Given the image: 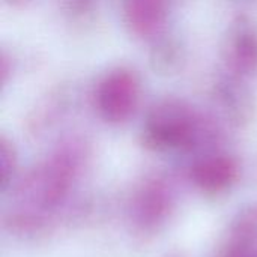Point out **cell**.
Masks as SVG:
<instances>
[{
	"mask_svg": "<svg viewBox=\"0 0 257 257\" xmlns=\"http://www.w3.org/2000/svg\"><path fill=\"white\" fill-rule=\"evenodd\" d=\"M9 3H14V5H24V3H27L29 0H8Z\"/></svg>",
	"mask_w": 257,
	"mask_h": 257,
	"instance_id": "obj_11",
	"label": "cell"
},
{
	"mask_svg": "<svg viewBox=\"0 0 257 257\" xmlns=\"http://www.w3.org/2000/svg\"><path fill=\"white\" fill-rule=\"evenodd\" d=\"M123 18L130 30L140 38L157 36L167 18V0H122Z\"/></svg>",
	"mask_w": 257,
	"mask_h": 257,
	"instance_id": "obj_6",
	"label": "cell"
},
{
	"mask_svg": "<svg viewBox=\"0 0 257 257\" xmlns=\"http://www.w3.org/2000/svg\"><path fill=\"white\" fill-rule=\"evenodd\" d=\"M167 257H181V256H178V254H169Z\"/></svg>",
	"mask_w": 257,
	"mask_h": 257,
	"instance_id": "obj_12",
	"label": "cell"
},
{
	"mask_svg": "<svg viewBox=\"0 0 257 257\" xmlns=\"http://www.w3.org/2000/svg\"><path fill=\"white\" fill-rule=\"evenodd\" d=\"M143 134L146 145L155 151H191L202 145L206 128L190 105L170 99L149 111Z\"/></svg>",
	"mask_w": 257,
	"mask_h": 257,
	"instance_id": "obj_2",
	"label": "cell"
},
{
	"mask_svg": "<svg viewBox=\"0 0 257 257\" xmlns=\"http://www.w3.org/2000/svg\"><path fill=\"white\" fill-rule=\"evenodd\" d=\"M230 59L233 66L242 72L257 69V32L253 29H241L236 32L230 45Z\"/></svg>",
	"mask_w": 257,
	"mask_h": 257,
	"instance_id": "obj_7",
	"label": "cell"
},
{
	"mask_svg": "<svg viewBox=\"0 0 257 257\" xmlns=\"http://www.w3.org/2000/svg\"><path fill=\"white\" fill-rule=\"evenodd\" d=\"M18 169V158L14 145L2 137L0 140V190L2 193L9 191L15 185Z\"/></svg>",
	"mask_w": 257,
	"mask_h": 257,
	"instance_id": "obj_8",
	"label": "cell"
},
{
	"mask_svg": "<svg viewBox=\"0 0 257 257\" xmlns=\"http://www.w3.org/2000/svg\"><path fill=\"white\" fill-rule=\"evenodd\" d=\"M140 98V81L137 75L125 68L110 71L99 81L95 99L96 108L104 120L110 123L126 122L136 111Z\"/></svg>",
	"mask_w": 257,
	"mask_h": 257,
	"instance_id": "obj_4",
	"label": "cell"
},
{
	"mask_svg": "<svg viewBox=\"0 0 257 257\" xmlns=\"http://www.w3.org/2000/svg\"><path fill=\"white\" fill-rule=\"evenodd\" d=\"M239 178L238 161L226 154H209L190 169L193 185L206 196H218L235 185Z\"/></svg>",
	"mask_w": 257,
	"mask_h": 257,
	"instance_id": "obj_5",
	"label": "cell"
},
{
	"mask_svg": "<svg viewBox=\"0 0 257 257\" xmlns=\"http://www.w3.org/2000/svg\"><path fill=\"white\" fill-rule=\"evenodd\" d=\"M86 164V148L77 140L63 142L36 163L11 188L5 212L6 229L17 236L41 235L68 203Z\"/></svg>",
	"mask_w": 257,
	"mask_h": 257,
	"instance_id": "obj_1",
	"label": "cell"
},
{
	"mask_svg": "<svg viewBox=\"0 0 257 257\" xmlns=\"http://www.w3.org/2000/svg\"><path fill=\"white\" fill-rule=\"evenodd\" d=\"M218 257H257V239L224 236Z\"/></svg>",
	"mask_w": 257,
	"mask_h": 257,
	"instance_id": "obj_9",
	"label": "cell"
},
{
	"mask_svg": "<svg viewBox=\"0 0 257 257\" xmlns=\"http://www.w3.org/2000/svg\"><path fill=\"white\" fill-rule=\"evenodd\" d=\"M71 2L74 3V6H75V8L83 9V8H86V6H87V3H90L92 0H71Z\"/></svg>",
	"mask_w": 257,
	"mask_h": 257,
	"instance_id": "obj_10",
	"label": "cell"
},
{
	"mask_svg": "<svg viewBox=\"0 0 257 257\" xmlns=\"http://www.w3.org/2000/svg\"><path fill=\"white\" fill-rule=\"evenodd\" d=\"M176 209L173 185L161 175L143 178L133 190L128 200V221L139 235L158 233Z\"/></svg>",
	"mask_w": 257,
	"mask_h": 257,
	"instance_id": "obj_3",
	"label": "cell"
}]
</instances>
